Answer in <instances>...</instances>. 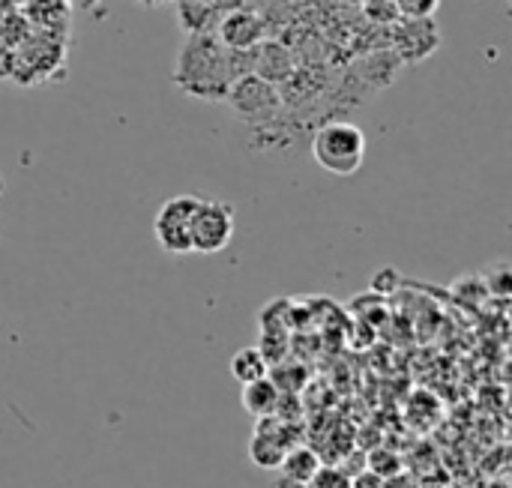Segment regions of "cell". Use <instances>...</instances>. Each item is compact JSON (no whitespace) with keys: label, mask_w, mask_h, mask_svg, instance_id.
Listing matches in <instances>:
<instances>
[{"label":"cell","mask_w":512,"mask_h":488,"mask_svg":"<svg viewBox=\"0 0 512 488\" xmlns=\"http://www.w3.org/2000/svg\"><path fill=\"white\" fill-rule=\"evenodd\" d=\"M309 488H351V477L342 474L339 468H324L321 465V471L312 477Z\"/></svg>","instance_id":"cell-16"},{"label":"cell","mask_w":512,"mask_h":488,"mask_svg":"<svg viewBox=\"0 0 512 488\" xmlns=\"http://www.w3.org/2000/svg\"><path fill=\"white\" fill-rule=\"evenodd\" d=\"M252 75L270 81V84H288L297 75V63L288 45L273 42V39H261L252 48Z\"/></svg>","instance_id":"cell-8"},{"label":"cell","mask_w":512,"mask_h":488,"mask_svg":"<svg viewBox=\"0 0 512 488\" xmlns=\"http://www.w3.org/2000/svg\"><path fill=\"white\" fill-rule=\"evenodd\" d=\"M144 6H150V3H165V0H141Z\"/></svg>","instance_id":"cell-21"},{"label":"cell","mask_w":512,"mask_h":488,"mask_svg":"<svg viewBox=\"0 0 512 488\" xmlns=\"http://www.w3.org/2000/svg\"><path fill=\"white\" fill-rule=\"evenodd\" d=\"M438 45H441V30L435 27L432 18H405L396 27V51L402 54L405 63L426 60Z\"/></svg>","instance_id":"cell-7"},{"label":"cell","mask_w":512,"mask_h":488,"mask_svg":"<svg viewBox=\"0 0 512 488\" xmlns=\"http://www.w3.org/2000/svg\"><path fill=\"white\" fill-rule=\"evenodd\" d=\"M366 471L378 474L381 480H390V477H396V474L402 471V462H399L393 453H387V450H375V453L366 459Z\"/></svg>","instance_id":"cell-14"},{"label":"cell","mask_w":512,"mask_h":488,"mask_svg":"<svg viewBox=\"0 0 512 488\" xmlns=\"http://www.w3.org/2000/svg\"><path fill=\"white\" fill-rule=\"evenodd\" d=\"M315 162L336 177H351L366 162V132L351 120H330L312 135Z\"/></svg>","instance_id":"cell-2"},{"label":"cell","mask_w":512,"mask_h":488,"mask_svg":"<svg viewBox=\"0 0 512 488\" xmlns=\"http://www.w3.org/2000/svg\"><path fill=\"white\" fill-rule=\"evenodd\" d=\"M387 480H381L378 474L372 471H360L357 477H351V488H384Z\"/></svg>","instance_id":"cell-19"},{"label":"cell","mask_w":512,"mask_h":488,"mask_svg":"<svg viewBox=\"0 0 512 488\" xmlns=\"http://www.w3.org/2000/svg\"><path fill=\"white\" fill-rule=\"evenodd\" d=\"M273 488H309V483H297V480H291V477H282V474H279V480L273 483Z\"/></svg>","instance_id":"cell-20"},{"label":"cell","mask_w":512,"mask_h":488,"mask_svg":"<svg viewBox=\"0 0 512 488\" xmlns=\"http://www.w3.org/2000/svg\"><path fill=\"white\" fill-rule=\"evenodd\" d=\"M198 195H174L168 198L156 219H153V237L168 255H192V219L198 210Z\"/></svg>","instance_id":"cell-4"},{"label":"cell","mask_w":512,"mask_h":488,"mask_svg":"<svg viewBox=\"0 0 512 488\" xmlns=\"http://www.w3.org/2000/svg\"><path fill=\"white\" fill-rule=\"evenodd\" d=\"M252 72V51H228L216 33L186 36L174 60V84L195 99L225 102L231 81Z\"/></svg>","instance_id":"cell-1"},{"label":"cell","mask_w":512,"mask_h":488,"mask_svg":"<svg viewBox=\"0 0 512 488\" xmlns=\"http://www.w3.org/2000/svg\"><path fill=\"white\" fill-rule=\"evenodd\" d=\"M285 453H288V447L276 435H270V432H252L249 459H252L255 468H261V471H279Z\"/></svg>","instance_id":"cell-11"},{"label":"cell","mask_w":512,"mask_h":488,"mask_svg":"<svg viewBox=\"0 0 512 488\" xmlns=\"http://www.w3.org/2000/svg\"><path fill=\"white\" fill-rule=\"evenodd\" d=\"M321 456L312 450V447H291L279 465V474L282 477H291L297 483H312V477L321 471Z\"/></svg>","instance_id":"cell-12"},{"label":"cell","mask_w":512,"mask_h":488,"mask_svg":"<svg viewBox=\"0 0 512 488\" xmlns=\"http://www.w3.org/2000/svg\"><path fill=\"white\" fill-rule=\"evenodd\" d=\"M225 9L216 0H177V18L186 30V36L198 33H216V24L222 21Z\"/></svg>","instance_id":"cell-9"},{"label":"cell","mask_w":512,"mask_h":488,"mask_svg":"<svg viewBox=\"0 0 512 488\" xmlns=\"http://www.w3.org/2000/svg\"><path fill=\"white\" fill-rule=\"evenodd\" d=\"M267 372H270V366H267V360L261 357V351H258L255 345L240 348V351L231 357V375H234V381H240L243 387L252 384V381H258V378H264Z\"/></svg>","instance_id":"cell-13"},{"label":"cell","mask_w":512,"mask_h":488,"mask_svg":"<svg viewBox=\"0 0 512 488\" xmlns=\"http://www.w3.org/2000/svg\"><path fill=\"white\" fill-rule=\"evenodd\" d=\"M512 288V270L507 261H498L492 270H489V276H486V291H492V294H498V297H507Z\"/></svg>","instance_id":"cell-15"},{"label":"cell","mask_w":512,"mask_h":488,"mask_svg":"<svg viewBox=\"0 0 512 488\" xmlns=\"http://www.w3.org/2000/svg\"><path fill=\"white\" fill-rule=\"evenodd\" d=\"M396 6L402 9L405 18H432V12L438 9V0H396Z\"/></svg>","instance_id":"cell-17"},{"label":"cell","mask_w":512,"mask_h":488,"mask_svg":"<svg viewBox=\"0 0 512 488\" xmlns=\"http://www.w3.org/2000/svg\"><path fill=\"white\" fill-rule=\"evenodd\" d=\"M0 195H3V183H0Z\"/></svg>","instance_id":"cell-23"},{"label":"cell","mask_w":512,"mask_h":488,"mask_svg":"<svg viewBox=\"0 0 512 488\" xmlns=\"http://www.w3.org/2000/svg\"><path fill=\"white\" fill-rule=\"evenodd\" d=\"M279 399H282V393L270 381V375H264V378H258V381H252V384L243 387V408L252 417H270V414H276Z\"/></svg>","instance_id":"cell-10"},{"label":"cell","mask_w":512,"mask_h":488,"mask_svg":"<svg viewBox=\"0 0 512 488\" xmlns=\"http://www.w3.org/2000/svg\"><path fill=\"white\" fill-rule=\"evenodd\" d=\"M357 3H366V0H357ZM369 3H372V0H369Z\"/></svg>","instance_id":"cell-22"},{"label":"cell","mask_w":512,"mask_h":488,"mask_svg":"<svg viewBox=\"0 0 512 488\" xmlns=\"http://www.w3.org/2000/svg\"><path fill=\"white\" fill-rule=\"evenodd\" d=\"M228 108L234 111V117L240 123L249 126H264L270 120H276V114L282 111V93L276 84L258 78V75H240L237 81H231L228 96H225Z\"/></svg>","instance_id":"cell-3"},{"label":"cell","mask_w":512,"mask_h":488,"mask_svg":"<svg viewBox=\"0 0 512 488\" xmlns=\"http://www.w3.org/2000/svg\"><path fill=\"white\" fill-rule=\"evenodd\" d=\"M237 231V216L234 207L225 201H207L201 198L195 219H192V252L201 255H216L231 246Z\"/></svg>","instance_id":"cell-5"},{"label":"cell","mask_w":512,"mask_h":488,"mask_svg":"<svg viewBox=\"0 0 512 488\" xmlns=\"http://www.w3.org/2000/svg\"><path fill=\"white\" fill-rule=\"evenodd\" d=\"M399 282H402L399 270L384 267V270H378V273H375V279H372V291H375V294H393V291L399 288Z\"/></svg>","instance_id":"cell-18"},{"label":"cell","mask_w":512,"mask_h":488,"mask_svg":"<svg viewBox=\"0 0 512 488\" xmlns=\"http://www.w3.org/2000/svg\"><path fill=\"white\" fill-rule=\"evenodd\" d=\"M216 39L228 51H252L264 39V21L249 9H228L216 24Z\"/></svg>","instance_id":"cell-6"}]
</instances>
